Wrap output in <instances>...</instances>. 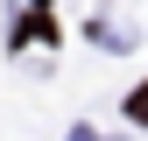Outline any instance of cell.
Returning <instances> with one entry per match:
<instances>
[{
    "mask_svg": "<svg viewBox=\"0 0 148 141\" xmlns=\"http://www.w3.org/2000/svg\"><path fill=\"white\" fill-rule=\"evenodd\" d=\"M127 113H134V120H141V127H148V85H141V92H134V99H127Z\"/></svg>",
    "mask_w": 148,
    "mask_h": 141,
    "instance_id": "obj_1",
    "label": "cell"
}]
</instances>
